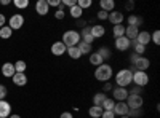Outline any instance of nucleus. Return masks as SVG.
Segmentation results:
<instances>
[{"label": "nucleus", "mask_w": 160, "mask_h": 118, "mask_svg": "<svg viewBox=\"0 0 160 118\" xmlns=\"http://www.w3.org/2000/svg\"><path fill=\"white\" fill-rule=\"evenodd\" d=\"M115 83L120 88H127L128 85L133 83V70L130 69H122L115 73Z\"/></svg>", "instance_id": "nucleus-1"}, {"label": "nucleus", "mask_w": 160, "mask_h": 118, "mask_svg": "<svg viewBox=\"0 0 160 118\" xmlns=\"http://www.w3.org/2000/svg\"><path fill=\"white\" fill-rule=\"evenodd\" d=\"M95 78L98 82H111V78H112V67L109 64H101L96 67L95 70Z\"/></svg>", "instance_id": "nucleus-2"}, {"label": "nucleus", "mask_w": 160, "mask_h": 118, "mask_svg": "<svg viewBox=\"0 0 160 118\" xmlns=\"http://www.w3.org/2000/svg\"><path fill=\"white\" fill-rule=\"evenodd\" d=\"M66 48H71V46H77L80 43V34L77 31H66L62 34V40H61Z\"/></svg>", "instance_id": "nucleus-3"}, {"label": "nucleus", "mask_w": 160, "mask_h": 118, "mask_svg": "<svg viewBox=\"0 0 160 118\" xmlns=\"http://www.w3.org/2000/svg\"><path fill=\"white\" fill-rule=\"evenodd\" d=\"M133 83H135L136 86L142 88L149 83V75L146 72H139V70H135L133 72Z\"/></svg>", "instance_id": "nucleus-4"}, {"label": "nucleus", "mask_w": 160, "mask_h": 118, "mask_svg": "<svg viewBox=\"0 0 160 118\" xmlns=\"http://www.w3.org/2000/svg\"><path fill=\"white\" fill-rule=\"evenodd\" d=\"M125 102H127L128 109H142L144 99H142V96H138V94H128Z\"/></svg>", "instance_id": "nucleus-5"}, {"label": "nucleus", "mask_w": 160, "mask_h": 118, "mask_svg": "<svg viewBox=\"0 0 160 118\" xmlns=\"http://www.w3.org/2000/svg\"><path fill=\"white\" fill-rule=\"evenodd\" d=\"M22 26H24V16H22V15H19V13H15V15L10 16L8 27H10L11 31H19Z\"/></svg>", "instance_id": "nucleus-6"}, {"label": "nucleus", "mask_w": 160, "mask_h": 118, "mask_svg": "<svg viewBox=\"0 0 160 118\" xmlns=\"http://www.w3.org/2000/svg\"><path fill=\"white\" fill-rule=\"evenodd\" d=\"M133 67H135V70H139V72H146L149 67H151V61L148 58L144 56H138L135 59V62H133Z\"/></svg>", "instance_id": "nucleus-7"}, {"label": "nucleus", "mask_w": 160, "mask_h": 118, "mask_svg": "<svg viewBox=\"0 0 160 118\" xmlns=\"http://www.w3.org/2000/svg\"><path fill=\"white\" fill-rule=\"evenodd\" d=\"M112 97H114V101L125 102V101H127V97H128V89H127V88L115 86V88L112 89Z\"/></svg>", "instance_id": "nucleus-8"}, {"label": "nucleus", "mask_w": 160, "mask_h": 118, "mask_svg": "<svg viewBox=\"0 0 160 118\" xmlns=\"http://www.w3.org/2000/svg\"><path fill=\"white\" fill-rule=\"evenodd\" d=\"M114 46H115V50H118V51H127V50L131 46V43H130L128 38L123 35V37H118V38H115Z\"/></svg>", "instance_id": "nucleus-9"}, {"label": "nucleus", "mask_w": 160, "mask_h": 118, "mask_svg": "<svg viewBox=\"0 0 160 118\" xmlns=\"http://www.w3.org/2000/svg\"><path fill=\"white\" fill-rule=\"evenodd\" d=\"M108 21H111L114 26L122 24V22H123V13H122V11H117V10H112V11L109 13V16H108Z\"/></svg>", "instance_id": "nucleus-10"}, {"label": "nucleus", "mask_w": 160, "mask_h": 118, "mask_svg": "<svg viewBox=\"0 0 160 118\" xmlns=\"http://www.w3.org/2000/svg\"><path fill=\"white\" fill-rule=\"evenodd\" d=\"M112 112H114L115 115H118V116H123V115H128L130 109H128V106H127V102H115Z\"/></svg>", "instance_id": "nucleus-11"}, {"label": "nucleus", "mask_w": 160, "mask_h": 118, "mask_svg": "<svg viewBox=\"0 0 160 118\" xmlns=\"http://www.w3.org/2000/svg\"><path fill=\"white\" fill-rule=\"evenodd\" d=\"M136 43H138V45H142V46H146L148 43H151V34H149L148 31H139V34H138V37H136Z\"/></svg>", "instance_id": "nucleus-12"}, {"label": "nucleus", "mask_w": 160, "mask_h": 118, "mask_svg": "<svg viewBox=\"0 0 160 118\" xmlns=\"http://www.w3.org/2000/svg\"><path fill=\"white\" fill-rule=\"evenodd\" d=\"M66 45L62 43V42H55L51 45V53L55 54V56H62V54H66Z\"/></svg>", "instance_id": "nucleus-13"}, {"label": "nucleus", "mask_w": 160, "mask_h": 118, "mask_svg": "<svg viewBox=\"0 0 160 118\" xmlns=\"http://www.w3.org/2000/svg\"><path fill=\"white\" fill-rule=\"evenodd\" d=\"M35 11L38 13L40 16H45V15H48L50 7H48V3H47V0H38V2L35 3Z\"/></svg>", "instance_id": "nucleus-14"}, {"label": "nucleus", "mask_w": 160, "mask_h": 118, "mask_svg": "<svg viewBox=\"0 0 160 118\" xmlns=\"http://www.w3.org/2000/svg\"><path fill=\"white\" fill-rule=\"evenodd\" d=\"M11 115V106L5 99L0 101V118H8Z\"/></svg>", "instance_id": "nucleus-15"}, {"label": "nucleus", "mask_w": 160, "mask_h": 118, "mask_svg": "<svg viewBox=\"0 0 160 118\" xmlns=\"http://www.w3.org/2000/svg\"><path fill=\"white\" fill-rule=\"evenodd\" d=\"M90 32H91L93 38H101L106 34V29H104V26L96 24V26H91V27H90Z\"/></svg>", "instance_id": "nucleus-16"}, {"label": "nucleus", "mask_w": 160, "mask_h": 118, "mask_svg": "<svg viewBox=\"0 0 160 118\" xmlns=\"http://www.w3.org/2000/svg\"><path fill=\"white\" fill-rule=\"evenodd\" d=\"M15 73H16V72H15V65H13L11 62H5V64L2 65V75H3V77L11 78Z\"/></svg>", "instance_id": "nucleus-17"}, {"label": "nucleus", "mask_w": 160, "mask_h": 118, "mask_svg": "<svg viewBox=\"0 0 160 118\" xmlns=\"http://www.w3.org/2000/svg\"><path fill=\"white\" fill-rule=\"evenodd\" d=\"M139 34V27H135V26H127L125 27V37L128 40H135Z\"/></svg>", "instance_id": "nucleus-18"}, {"label": "nucleus", "mask_w": 160, "mask_h": 118, "mask_svg": "<svg viewBox=\"0 0 160 118\" xmlns=\"http://www.w3.org/2000/svg\"><path fill=\"white\" fill-rule=\"evenodd\" d=\"M11 80H13V83H15L16 86H24L26 83H28V77H26V73H15L11 77Z\"/></svg>", "instance_id": "nucleus-19"}, {"label": "nucleus", "mask_w": 160, "mask_h": 118, "mask_svg": "<svg viewBox=\"0 0 160 118\" xmlns=\"http://www.w3.org/2000/svg\"><path fill=\"white\" fill-rule=\"evenodd\" d=\"M99 7H101L102 11L111 13V11L115 8V2H114V0H101V2H99Z\"/></svg>", "instance_id": "nucleus-20"}, {"label": "nucleus", "mask_w": 160, "mask_h": 118, "mask_svg": "<svg viewBox=\"0 0 160 118\" xmlns=\"http://www.w3.org/2000/svg\"><path fill=\"white\" fill-rule=\"evenodd\" d=\"M128 26H135V27H141L142 26V18L141 16H136V15H130L128 19H127Z\"/></svg>", "instance_id": "nucleus-21"}, {"label": "nucleus", "mask_w": 160, "mask_h": 118, "mask_svg": "<svg viewBox=\"0 0 160 118\" xmlns=\"http://www.w3.org/2000/svg\"><path fill=\"white\" fill-rule=\"evenodd\" d=\"M90 64H93L95 67H98V65L104 64V59L98 54V51H95V53H91V54H90Z\"/></svg>", "instance_id": "nucleus-22"}, {"label": "nucleus", "mask_w": 160, "mask_h": 118, "mask_svg": "<svg viewBox=\"0 0 160 118\" xmlns=\"http://www.w3.org/2000/svg\"><path fill=\"white\" fill-rule=\"evenodd\" d=\"M66 53L69 54L71 59H80V58H82V53H80V50H78L77 46H71V48H68V50H66Z\"/></svg>", "instance_id": "nucleus-23"}, {"label": "nucleus", "mask_w": 160, "mask_h": 118, "mask_svg": "<svg viewBox=\"0 0 160 118\" xmlns=\"http://www.w3.org/2000/svg\"><path fill=\"white\" fill-rule=\"evenodd\" d=\"M88 115H90L91 118H101L102 109H101L99 106H91V107L88 109Z\"/></svg>", "instance_id": "nucleus-24"}, {"label": "nucleus", "mask_w": 160, "mask_h": 118, "mask_svg": "<svg viewBox=\"0 0 160 118\" xmlns=\"http://www.w3.org/2000/svg\"><path fill=\"white\" fill-rule=\"evenodd\" d=\"M112 34H114V37H115V38L123 37V35H125V26H123V24H117V26H114Z\"/></svg>", "instance_id": "nucleus-25"}, {"label": "nucleus", "mask_w": 160, "mask_h": 118, "mask_svg": "<svg viewBox=\"0 0 160 118\" xmlns=\"http://www.w3.org/2000/svg\"><path fill=\"white\" fill-rule=\"evenodd\" d=\"M77 48L80 50V53H82V56H83V54H91V53H93L91 45H88V43H83V42H80V43L77 45Z\"/></svg>", "instance_id": "nucleus-26"}, {"label": "nucleus", "mask_w": 160, "mask_h": 118, "mask_svg": "<svg viewBox=\"0 0 160 118\" xmlns=\"http://www.w3.org/2000/svg\"><path fill=\"white\" fill-rule=\"evenodd\" d=\"M11 35H13V31L8 27V26H3V27L0 29V38L8 40V38H11Z\"/></svg>", "instance_id": "nucleus-27"}, {"label": "nucleus", "mask_w": 160, "mask_h": 118, "mask_svg": "<svg viewBox=\"0 0 160 118\" xmlns=\"http://www.w3.org/2000/svg\"><path fill=\"white\" fill-rule=\"evenodd\" d=\"M69 15H71L74 19H80V18H82V15H83V10H80V8L75 5V7H72V8L69 10Z\"/></svg>", "instance_id": "nucleus-28"}, {"label": "nucleus", "mask_w": 160, "mask_h": 118, "mask_svg": "<svg viewBox=\"0 0 160 118\" xmlns=\"http://www.w3.org/2000/svg\"><path fill=\"white\" fill-rule=\"evenodd\" d=\"M114 106H115V102H114L111 97H106L104 102L101 104V109H102V110H114Z\"/></svg>", "instance_id": "nucleus-29"}, {"label": "nucleus", "mask_w": 160, "mask_h": 118, "mask_svg": "<svg viewBox=\"0 0 160 118\" xmlns=\"http://www.w3.org/2000/svg\"><path fill=\"white\" fill-rule=\"evenodd\" d=\"M108 97L104 93H96L95 96H93V106H99L101 107V104L104 102V99Z\"/></svg>", "instance_id": "nucleus-30"}, {"label": "nucleus", "mask_w": 160, "mask_h": 118, "mask_svg": "<svg viewBox=\"0 0 160 118\" xmlns=\"http://www.w3.org/2000/svg\"><path fill=\"white\" fill-rule=\"evenodd\" d=\"M13 65H15V72H18V73H24L26 72V67H28L24 61H16Z\"/></svg>", "instance_id": "nucleus-31"}, {"label": "nucleus", "mask_w": 160, "mask_h": 118, "mask_svg": "<svg viewBox=\"0 0 160 118\" xmlns=\"http://www.w3.org/2000/svg\"><path fill=\"white\" fill-rule=\"evenodd\" d=\"M98 54L106 61V59H109V58H111V51H109V48H108V46H101V48L98 50Z\"/></svg>", "instance_id": "nucleus-32"}, {"label": "nucleus", "mask_w": 160, "mask_h": 118, "mask_svg": "<svg viewBox=\"0 0 160 118\" xmlns=\"http://www.w3.org/2000/svg\"><path fill=\"white\" fill-rule=\"evenodd\" d=\"M127 116H130V118H141L142 116V109H130Z\"/></svg>", "instance_id": "nucleus-33"}, {"label": "nucleus", "mask_w": 160, "mask_h": 118, "mask_svg": "<svg viewBox=\"0 0 160 118\" xmlns=\"http://www.w3.org/2000/svg\"><path fill=\"white\" fill-rule=\"evenodd\" d=\"M91 5H93V2H91V0H77V7H78L80 10L90 8Z\"/></svg>", "instance_id": "nucleus-34"}, {"label": "nucleus", "mask_w": 160, "mask_h": 118, "mask_svg": "<svg viewBox=\"0 0 160 118\" xmlns=\"http://www.w3.org/2000/svg\"><path fill=\"white\" fill-rule=\"evenodd\" d=\"M15 7L16 8H28L29 7V0H15Z\"/></svg>", "instance_id": "nucleus-35"}, {"label": "nucleus", "mask_w": 160, "mask_h": 118, "mask_svg": "<svg viewBox=\"0 0 160 118\" xmlns=\"http://www.w3.org/2000/svg\"><path fill=\"white\" fill-rule=\"evenodd\" d=\"M151 40H152L155 45H160V31H154V32H152Z\"/></svg>", "instance_id": "nucleus-36"}, {"label": "nucleus", "mask_w": 160, "mask_h": 118, "mask_svg": "<svg viewBox=\"0 0 160 118\" xmlns=\"http://www.w3.org/2000/svg\"><path fill=\"white\" fill-rule=\"evenodd\" d=\"M55 18H56V19H64V18H66L64 8H58V10L55 11Z\"/></svg>", "instance_id": "nucleus-37"}, {"label": "nucleus", "mask_w": 160, "mask_h": 118, "mask_svg": "<svg viewBox=\"0 0 160 118\" xmlns=\"http://www.w3.org/2000/svg\"><path fill=\"white\" fill-rule=\"evenodd\" d=\"M108 16H109L108 11H102V10L98 11V19H99V21H108Z\"/></svg>", "instance_id": "nucleus-38"}, {"label": "nucleus", "mask_w": 160, "mask_h": 118, "mask_svg": "<svg viewBox=\"0 0 160 118\" xmlns=\"http://www.w3.org/2000/svg\"><path fill=\"white\" fill-rule=\"evenodd\" d=\"M144 51H146V46H142V45H135V53L138 54V56H141L142 53H144Z\"/></svg>", "instance_id": "nucleus-39"}, {"label": "nucleus", "mask_w": 160, "mask_h": 118, "mask_svg": "<svg viewBox=\"0 0 160 118\" xmlns=\"http://www.w3.org/2000/svg\"><path fill=\"white\" fill-rule=\"evenodd\" d=\"M7 93H8L7 86H5V85H0V101H3V99H5Z\"/></svg>", "instance_id": "nucleus-40"}, {"label": "nucleus", "mask_w": 160, "mask_h": 118, "mask_svg": "<svg viewBox=\"0 0 160 118\" xmlns=\"http://www.w3.org/2000/svg\"><path fill=\"white\" fill-rule=\"evenodd\" d=\"M101 118H115V113H114L112 110H102Z\"/></svg>", "instance_id": "nucleus-41"}, {"label": "nucleus", "mask_w": 160, "mask_h": 118, "mask_svg": "<svg viewBox=\"0 0 160 118\" xmlns=\"http://www.w3.org/2000/svg\"><path fill=\"white\" fill-rule=\"evenodd\" d=\"M141 93H142V88H139V86H135L128 91V94H138V96H141Z\"/></svg>", "instance_id": "nucleus-42"}, {"label": "nucleus", "mask_w": 160, "mask_h": 118, "mask_svg": "<svg viewBox=\"0 0 160 118\" xmlns=\"http://www.w3.org/2000/svg\"><path fill=\"white\" fill-rule=\"evenodd\" d=\"M114 88H112V83L111 82H106L104 83V86H102V93L106 94V93H109V91H112Z\"/></svg>", "instance_id": "nucleus-43"}, {"label": "nucleus", "mask_w": 160, "mask_h": 118, "mask_svg": "<svg viewBox=\"0 0 160 118\" xmlns=\"http://www.w3.org/2000/svg\"><path fill=\"white\" fill-rule=\"evenodd\" d=\"M62 5H64V7L72 8V7H75V5H77V0H62Z\"/></svg>", "instance_id": "nucleus-44"}, {"label": "nucleus", "mask_w": 160, "mask_h": 118, "mask_svg": "<svg viewBox=\"0 0 160 118\" xmlns=\"http://www.w3.org/2000/svg\"><path fill=\"white\" fill-rule=\"evenodd\" d=\"M47 3H48V7H61V0H47Z\"/></svg>", "instance_id": "nucleus-45"}, {"label": "nucleus", "mask_w": 160, "mask_h": 118, "mask_svg": "<svg viewBox=\"0 0 160 118\" xmlns=\"http://www.w3.org/2000/svg\"><path fill=\"white\" fill-rule=\"evenodd\" d=\"M133 8H135V3H133V2H127L125 3V10L127 11H133Z\"/></svg>", "instance_id": "nucleus-46"}, {"label": "nucleus", "mask_w": 160, "mask_h": 118, "mask_svg": "<svg viewBox=\"0 0 160 118\" xmlns=\"http://www.w3.org/2000/svg\"><path fill=\"white\" fill-rule=\"evenodd\" d=\"M59 118H74V115H72L71 112H62V113L59 115Z\"/></svg>", "instance_id": "nucleus-47"}, {"label": "nucleus", "mask_w": 160, "mask_h": 118, "mask_svg": "<svg viewBox=\"0 0 160 118\" xmlns=\"http://www.w3.org/2000/svg\"><path fill=\"white\" fill-rule=\"evenodd\" d=\"M5 22H7V18H5V15H2V13H0V29H2L3 26H5Z\"/></svg>", "instance_id": "nucleus-48"}, {"label": "nucleus", "mask_w": 160, "mask_h": 118, "mask_svg": "<svg viewBox=\"0 0 160 118\" xmlns=\"http://www.w3.org/2000/svg\"><path fill=\"white\" fill-rule=\"evenodd\" d=\"M0 5H10V0H2V2H0Z\"/></svg>", "instance_id": "nucleus-49"}, {"label": "nucleus", "mask_w": 160, "mask_h": 118, "mask_svg": "<svg viewBox=\"0 0 160 118\" xmlns=\"http://www.w3.org/2000/svg\"><path fill=\"white\" fill-rule=\"evenodd\" d=\"M10 118H21L19 115H10Z\"/></svg>", "instance_id": "nucleus-50"}, {"label": "nucleus", "mask_w": 160, "mask_h": 118, "mask_svg": "<svg viewBox=\"0 0 160 118\" xmlns=\"http://www.w3.org/2000/svg\"><path fill=\"white\" fill-rule=\"evenodd\" d=\"M120 118H130V116H127V115H123V116H120Z\"/></svg>", "instance_id": "nucleus-51"}]
</instances>
